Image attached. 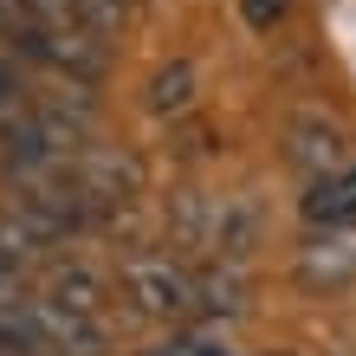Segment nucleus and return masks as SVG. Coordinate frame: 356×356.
Returning a JSON list of instances; mask_svg holds the SVG:
<instances>
[{
	"instance_id": "f257e3e1",
	"label": "nucleus",
	"mask_w": 356,
	"mask_h": 356,
	"mask_svg": "<svg viewBox=\"0 0 356 356\" xmlns=\"http://www.w3.org/2000/svg\"><path fill=\"white\" fill-rule=\"evenodd\" d=\"M7 46L19 58H33V65H46V72L78 78V85H97L104 78V39H91V33H52V26L7 19Z\"/></svg>"
},
{
	"instance_id": "f03ea898",
	"label": "nucleus",
	"mask_w": 356,
	"mask_h": 356,
	"mask_svg": "<svg viewBox=\"0 0 356 356\" xmlns=\"http://www.w3.org/2000/svg\"><path fill=\"white\" fill-rule=\"evenodd\" d=\"M123 291L143 318H188L195 311V272L175 266L169 253H136L123 259Z\"/></svg>"
},
{
	"instance_id": "7ed1b4c3",
	"label": "nucleus",
	"mask_w": 356,
	"mask_h": 356,
	"mask_svg": "<svg viewBox=\"0 0 356 356\" xmlns=\"http://www.w3.org/2000/svg\"><path fill=\"white\" fill-rule=\"evenodd\" d=\"M291 279L305 291H318V298L350 291L356 285V227H318L298 246V259H291Z\"/></svg>"
},
{
	"instance_id": "20e7f679",
	"label": "nucleus",
	"mask_w": 356,
	"mask_h": 356,
	"mask_svg": "<svg viewBox=\"0 0 356 356\" xmlns=\"http://www.w3.org/2000/svg\"><path fill=\"white\" fill-rule=\"evenodd\" d=\"M13 19H26V26H52V33L111 39L123 26V7H117V0H13Z\"/></svg>"
},
{
	"instance_id": "39448f33",
	"label": "nucleus",
	"mask_w": 356,
	"mask_h": 356,
	"mask_svg": "<svg viewBox=\"0 0 356 356\" xmlns=\"http://www.w3.org/2000/svg\"><path fill=\"white\" fill-rule=\"evenodd\" d=\"M26 318H33L39 356H104V324H97V318L58 311V305H46V298H26Z\"/></svg>"
},
{
	"instance_id": "423d86ee",
	"label": "nucleus",
	"mask_w": 356,
	"mask_h": 356,
	"mask_svg": "<svg viewBox=\"0 0 356 356\" xmlns=\"http://www.w3.org/2000/svg\"><path fill=\"white\" fill-rule=\"evenodd\" d=\"M343 156H350L343 123H330V117H318V111L291 117V162H298V169H305L311 181H337Z\"/></svg>"
},
{
	"instance_id": "0eeeda50",
	"label": "nucleus",
	"mask_w": 356,
	"mask_h": 356,
	"mask_svg": "<svg viewBox=\"0 0 356 356\" xmlns=\"http://www.w3.org/2000/svg\"><path fill=\"white\" fill-rule=\"evenodd\" d=\"M253 201L246 195H220V201H207V234H201V246H214V253L234 266L246 246H253Z\"/></svg>"
},
{
	"instance_id": "6e6552de",
	"label": "nucleus",
	"mask_w": 356,
	"mask_h": 356,
	"mask_svg": "<svg viewBox=\"0 0 356 356\" xmlns=\"http://www.w3.org/2000/svg\"><path fill=\"white\" fill-rule=\"evenodd\" d=\"M39 298L58 305V311H78V318H97V305H104V279H97L91 266H58Z\"/></svg>"
},
{
	"instance_id": "1a4fd4ad",
	"label": "nucleus",
	"mask_w": 356,
	"mask_h": 356,
	"mask_svg": "<svg viewBox=\"0 0 356 356\" xmlns=\"http://www.w3.org/2000/svg\"><path fill=\"white\" fill-rule=\"evenodd\" d=\"M195 311H227V318H240V311H246V279L234 266L195 272Z\"/></svg>"
},
{
	"instance_id": "9d476101",
	"label": "nucleus",
	"mask_w": 356,
	"mask_h": 356,
	"mask_svg": "<svg viewBox=\"0 0 356 356\" xmlns=\"http://www.w3.org/2000/svg\"><path fill=\"white\" fill-rule=\"evenodd\" d=\"M188 104H195V65H188V58H175V65L156 72L149 111H156V117H175V111H188Z\"/></svg>"
},
{
	"instance_id": "9b49d317",
	"label": "nucleus",
	"mask_w": 356,
	"mask_h": 356,
	"mask_svg": "<svg viewBox=\"0 0 356 356\" xmlns=\"http://www.w3.org/2000/svg\"><path fill=\"white\" fill-rule=\"evenodd\" d=\"M26 111V78H19V65L13 58H0V130Z\"/></svg>"
},
{
	"instance_id": "f8f14e48",
	"label": "nucleus",
	"mask_w": 356,
	"mask_h": 356,
	"mask_svg": "<svg viewBox=\"0 0 356 356\" xmlns=\"http://www.w3.org/2000/svg\"><path fill=\"white\" fill-rule=\"evenodd\" d=\"M149 356H234L220 337H201V330H181V337H169V343H156Z\"/></svg>"
},
{
	"instance_id": "ddd939ff",
	"label": "nucleus",
	"mask_w": 356,
	"mask_h": 356,
	"mask_svg": "<svg viewBox=\"0 0 356 356\" xmlns=\"http://www.w3.org/2000/svg\"><path fill=\"white\" fill-rule=\"evenodd\" d=\"M285 13H291V0H240V19H246L253 33H272Z\"/></svg>"
},
{
	"instance_id": "4468645a",
	"label": "nucleus",
	"mask_w": 356,
	"mask_h": 356,
	"mask_svg": "<svg viewBox=\"0 0 356 356\" xmlns=\"http://www.w3.org/2000/svg\"><path fill=\"white\" fill-rule=\"evenodd\" d=\"M19 298H26V291H19V266H7V259H0V311H7V305H19Z\"/></svg>"
},
{
	"instance_id": "2eb2a0df",
	"label": "nucleus",
	"mask_w": 356,
	"mask_h": 356,
	"mask_svg": "<svg viewBox=\"0 0 356 356\" xmlns=\"http://www.w3.org/2000/svg\"><path fill=\"white\" fill-rule=\"evenodd\" d=\"M337 201H343V220L356 227V169H343V175H337Z\"/></svg>"
},
{
	"instance_id": "dca6fc26",
	"label": "nucleus",
	"mask_w": 356,
	"mask_h": 356,
	"mask_svg": "<svg viewBox=\"0 0 356 356\" xmlns=\"http://www.w3.org/2000/svg\"><path fill=\"white\" fill-rule=\"evenodd\" d=\"M117 7H123V0H117Z\"/></svg>"
}]
</instances>
